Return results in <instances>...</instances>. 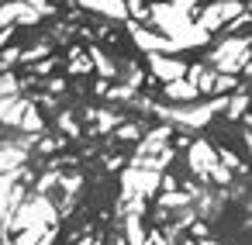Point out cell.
<instances>
[{"label":"cell","instance_id":"7a4b0ae2","mask_svg":"<svg viewBox=\"0 0 252 245\" xmlns=\"http://www.w3.org/2000/svg\"><path fill=\"white\" fill-rule=\"evenodd\" d=\"M83 4L94 7V11H107L114 18H125V4H121V0H83Z\"/></svg>","mask_w":252,"mask_h":245},{"label":"cell","instance_id":"3957f363","mask_svg":"<svg viewBox=\"0 0 252 245\" xmlns=\"http://www.w3.org/2000/svg\"><path fill=\"white\" fill-rule=\"evenodd\" d=\"M166 93H169V97H176V100H193L197 87H193V83H183V80H173V83L166 87Z\"/></svg>","mask_w":252,"mask_h":245},{"label":"cell","instance_id":"277c9868","mask_svg":"<svg viewBox=\"0 0 252 245\" xmlns=\"http://www.w3.org/2000/svg\"><path fill=\"white\" fill-rule=\"evenodd\" d=\"M242 107H245V97H235V104H231V118H238Z\"/></svg>","mask_w":252,"mask_h":245},{"label":"cell","instance_id":"6da1fadb","mask_svg":"<svg viewBox=\"0 0 252 245\" xmlns=\"http://www.w3.org/2000/svg\"><path fill=\"white\" fill-rule=\"evenodd\" d=\"M152 69H156L159 76H166V80H176V76L183 73V66H180V62H166L162 56H152Z\"/></svg>","mask_w":252,"mask_h":245}]
</instances>
